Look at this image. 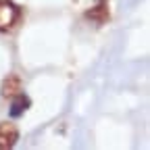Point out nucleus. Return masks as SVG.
Masks as SVG:
<instances>
[{
    "mask_svg": "<svg viewBox=\"0 0 150 150\" xmlns=\"http://www.w3.org/2000/svg\"><path fill=\"white\" fill-rule=\"evenodd\" d=\"M21 21V6L13 0H0V33L13 31Z\"/></svg>",
    "mask_w": 150,
    "mask_h": 150,
    "instance_id": "nucleus-1",
    "label": "nucleus"
},
{
    "mask_svg": "<svg viewBox=\"0 0 150 150\" xmlns=\"http://www.w3.org/2000/svg\"><path fill=\"white\" fill-rule=\"evenodd\" d=\"M11 100H13V108H11V115H13V117H19V115H23V112L27 110V104H29V100L23 96V92L19 94V96L11 98Z\"/></svg>",
    "mask_w": 150,
    "mask_h": 150,
    "instance_id": "nucleus-5",
    "label": "nucleus"
},
{
    "mask_svg": "<svg viewBox=\"0 0 150 150\" xmlns=\"http://www.w3.org/2000/svg\"><path fill=\"white\" fill-rule=\"evenodd\" d=\"M108 17H110V13H108V2H102V0H100L96 6H92V8L86 13V19H90V21L98 23V25L106 23Z\"/></svg>",
    "mask_w": 150,
    "mask_h": 150,
    "instance_id": "nucleus-4",
    "label": "nucleus"
},
{
    "mask_svg": "<svg viewBox=\"0 0 150 150\" xmlns=\"http://www.w3.org/2000/svg\"><path fill=\"white\" fill-rule=\"evenodd\" d=\"M21 92H23V81H21V77H19L17 73H8L6 77L2 79V86H0V94H2V98L11 100V98L19 96Z\"/></svg>",
    "mask_w": 150,
    "mask_h": 150,
    "instance_id": "nucleus-3",
    "label": "nucleus"
},
{
    "mask_svg": "<svg viewBox=\"0 0 150 150\" xmlns=\"http://www.w3.org/2000/svg\"><path fill=\"white\" fill-rule=\"evenodd\" d=\"M19 142V127L13 121H0V150H11Z\"/></svg>",
    "mask_w": 150,
    "mask_h": 150,
    "instance_id": "nucleus-2",
    "label": "nucleus"
}]
</instances>
